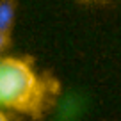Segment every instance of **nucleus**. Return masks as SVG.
<instances>
[{"mask_svg":"<svg viewBox=\"0 0 121 121\" xmlns=\"http://www.w3.org/2000/svg\"><path fill=\"white\" fill-rule=\"evenodd\" d=\"M43 100V84L30 64L18 57H0V109L34 112Z\"/></svg>","mask_w":121,"mask_h":121,"instance_id":"nucleus-1","label":"nucleus"},{"mask_svg":"<svg viewBox=\"0 0 121 121\" xmlns=\"http://www.w3.org/2000/svg\"><path fill=\"white\" fill-rule=\"evenodd\" d=\"M14 23V2L0 0V30L9 32Z\"/></svg>","mask_w":121,"mask_h":121,"instance_id":"nucleus-2","label":"nucleus"},{"mask_svg":"<svg viewBox=\"0 0 121 121\" xmlns=\"http://www.w3.org/2000/svg\"><path fill=\"white\" fill-rule=\"evenodd\" d=\"M9 45V32H4V30H0V55L5 52Z\"/></svg>","mask_w":121,"mask_h":121,"instance_id":"nucleus-3","label":"nucleus"},{"mask_svg":"<svg viewBox=\"0 0 121 121\" xmlns=\"http://www.w3.org/2000/svg\"><path fill=\"white\" fill-rule=\"evenodd\" d=\"M0 121H9V119H7V116L4 114V110H2V109H0Z\"/></svg>","mask_w":121,"mask_h":121,"instance_id":"nucleus-4","label":"nucleus"}]
</instances>
